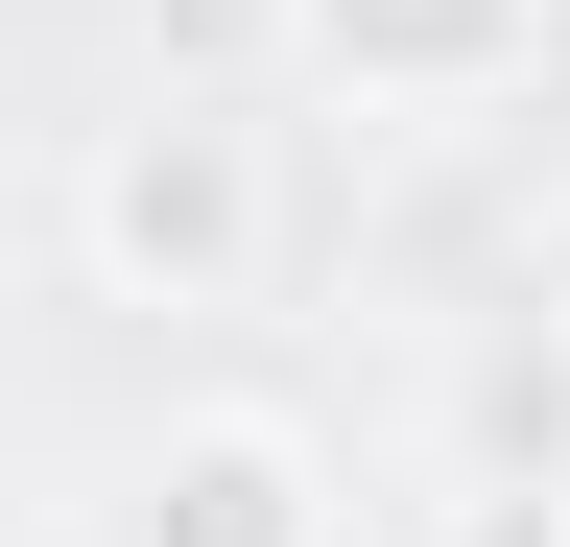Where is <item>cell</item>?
<instances>
[{"mask_svg":"<svg viewBox=\"0 0 570 547\" xmlns=\"http://www.w3.org/2000/svg\"><path fill=\"white\" fill-rule=\"evenodd\" d=\"M119 547H356V476L285 429V404H190V429L142 452Z\"/></svg>","mask_w":570,"mask_h":547,"instance_id":"cell-3","label":"cell"},{"mask_svg":"<svg viewBox=\"0 0 570 547\" xmlns=\"http://www.w3.org/2000/svg\"><path fill=\"white\" fill-rule=\"evenodd\" d=\"M570 0H285V72L333 119H499Z\"/></svg>","mask_w":570,"mask_h":547,"instance_id":"cell-2","label":"cell"},{"mask_svg":"<svg viewBox=\"0 0 570 547\" xmlns=\"http://www.w3.org/2000/svg\"><path fill=\"white\" fill-rule=\"evenodd\" d=\"M71 262H96L119 310H262V262H285V144H262L238 96L96 119V167H71Z\"/></svg>","mask_w":570,"mask_h":547,"instance_id":"cell-1","label":"cell"}]
</instances>
